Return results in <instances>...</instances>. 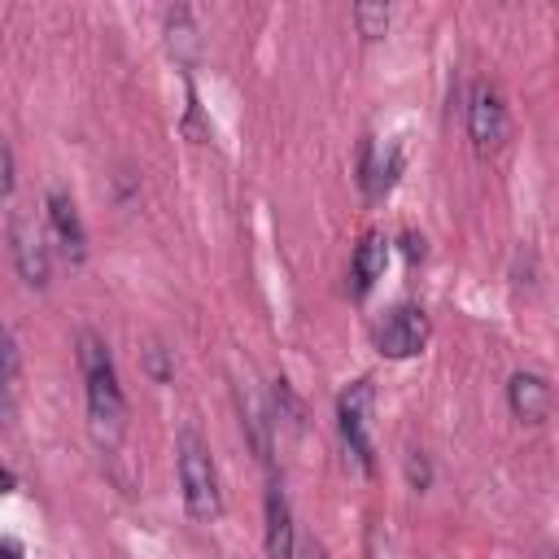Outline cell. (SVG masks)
Instances as JSON below:
<instances>
[{"label": "cell", "mask_w": 559, "mask_h": 559, "mask_svg": "<svg viewBox=\"0 0 559 559\" xmlns=\"http://www.w3.org/2000/svg\"><path fill=\"white\" fill-rule=\"evenodd\" d=\"M507 402H511L515 419L542 424V419L550 415V384H546V376H537V371H515L511 384H507Z\"/></svg>", "instance_id": "obj_9"}, {"label": "cell", "mask_w": 559, "mask_h": 559, "mask_svg": "<svg viewBox=\"0 0 559 559\" xmlns=\"http://www.w3.org/2000/svg\"><path fill=\"white\" fill-rule=\"evenodd\" d=\"M79 371H83V397H87V428L96 445L114 450L127 432V397L118 384V367L109 358V345L96 332H79Z\"/></svg>", "instance_id": "obj_1"}, {"label": "cell", "mask_w": 559, "mask_h": 559, "mask_svg": "<svg viewBox=\"0 0 559 559\" xmlns=\"http://www.w3.org/2000/svg\"><path fill=\"white\" fill-rule=\"evenodd\" d=\"M297 528H293V507L280 485L266 489V559H297Z\"/></svg>", "instance_id": "obj_8"}, {"label": "cell", "mask_w": 559, "mask_h": 559, "mask_svg": "<svg viewBox=\"0 0 559 559\" xmlns=\"http://www.w3.org/2000/svg\"><path fill=\"white\" fill-rule=\"evenodd\" d=\"M384 262H389V240H384L380 231H367V236L358 240V249H354V266H349V275H354V293H358V297H367V293L376 288V280L384 275Z\"/></svg>", "instance_id": "obj_10"}, {"label": "cell", "mask_w": 559, "mask_h": 559, "mask_svg": "<svg viewBox=\"0 0 559 559\" xmlns=\"http://www.w3.org/2000/svg\"><path fill=\"white\" fill-rule=\"evenodd\" d=\"M397 166H402V148H397V144H389V153H384L380 162L371 157V144H367V148H362V183H367V192H371V197L389 192L393 179H397Z\"/></svg>", "instance_id": "obj_11"}, {"label": "cell", "mask_w": 559, "mask_h": 559, "mask_svg": "<svg viewBox=\"0 0 559 559\" xmlns=\"http://www.w3.org/2000/svg\"><path fill=\"white\" fill-rule=\"evenodd\" d=\"M175 472H179V493L183 511L197 524H210L223 515V485H218V463L197 428H179L175 437Z\"/></svg>", "instance_id": "obj_2"}, {"label": "cell", "mask_w": 559, "mask_h": 559, "mask_svg": "<svg viewBox=\"0 0 559 559\" xmlns=\"http://www.w3.org/2000/svg\"><path fill=\"white\" fill-rule=\"evenodd\" d=\"M297 559H328V550L319 542H306V546H297Z\"/></svg>", "instance_id": "obj_15"}, {"label": "cell", "mask_w": 559, "mask_h": 559, "mask_svg": "<svg viewBox=\"0 0 559 559\" xmlns=\"http://www.w3.org/2000/svg\"><path fill=\"white\" fill-rule=\"evenodd\" d=\"M428 336H432V323H428L424 306L402 301V306H393V310L380 319V328H376V349H380L384 358H415V354L428 345Z\"/></svg>", "instance_id": "obj_5"}, {"label": "cell", "mask_w": 559, "mask_h": 559, "mask_svg": "<svg viewBox=\"0 0 559 559\" xmlns=\"http://www.w3.org/2000/svg\"><path fill=\"white\" fill-rule=\"evenodd\" d=\"M354 26L362 39H380L389 31V4H354Z\"/></svg>", "instance_id": "obj_12"}, {"label": "cell", "mask_w": 559, "mask_h": 559, "mask_svg": "<svg viewBox=\"0 0 559 559\" xmlns=\"http://www.w3.org/2000/svg\"><path fill=\"white\" fill-rule=\"evenodd\" d=\"M371 415H376V389L371 380H349L336 397V432L345 454L358 463V472H376V441H371Z\"/></svg>", "instance_id": "obj_3"}, {"label": "cell", "mask_w": 559, "mask_h": 559, "mask_svg": "<svg viewBox=\"0 0 559 559\" xmlns=\"http://www.w3.org/2000/svg\"><path fill=\"white\" fill-rule=\"evenodd\" d=\"M44 205H48V227H52L57 245L66 249V258L83 262V253H87V231H83V218H79V205L70 201V192L52 188Z\"/></svg>", "instance_id": "obj_7"}, {"label": "cell", "mask_w": 559, "mask_h": 559, "mask_svg": "<svg viewBox=\"0 0 559 559\" xmlns=\"http://www.w3.org/2000/svg\"><path fill=\"white\" fill-rule=\"evenodd\" d=\"M4 376H9V362H4V341H0V393H4Z\"/></svg>", "instance_id": "obj_16"}, {"label": "cell", "mask_w": 559, "mask_h": 559, "mask_svg": "<svg viewBox=\"0 0 559 559\" xmlns=\"http://www.w3.org/2000/svg\"><path fill=\"white\" fill-rule=\"evenodd\" d=\"M467 135H472V148L480 157L498 153L507 144V135H511L507 100H502V92L489 79H476L472 92H467Z\"/></svg>", "instance_id": "obj_4"}, {"label": "cell", "mask_w": 559, "mask_h": 559, "mask_svg": "<svg viewBox=\"0 0 559 559\" xmlns=\"http://www.w3.org/2000/svg\"><path fill=\"white\" fill-rule=\"evenodd\" d=\"M542 559H555V555H550V550H546V555H542Z\"/></svg>", "instance_id": "obj_17"}, {"label": "cell", "mask_w": 559, "mask_h": 559, "mask_svg": "<svg viewBox=\"0 0 559 559\" xmlns=\"http://www.w3.org/2000/svg\"><path fill=\"white\" fill-rule=\"evenodd\" d=\"M406 476H411V485H415V489H428V459H424L419 450H411V454H406Z\"/></svg>", "instance_id": "obj_13"}, {"label": "cell", "mask_w": 559, "mask_h": 559, "mask_svg": "<svg viewBox=\"0 0 559 559\" xmlns=\"http://www.w3.org/2000/svg\"><path fill=\"white\" fill-rule=\"evenodd\" d=\"M9 253H13L17 275L31 288H44L48 284V245H44V227L35 218H26V214H13L9 218Z\"/></svg>", "instance_id": "obj_6"}, {"label": "cell", "mask_w": 559, "mask_h": 559, "mask_svg": "<svg viewBox=\"0 0 559 559\" xmlns=\"http://www.w3.org/2000/svg\"><path fill=\"white\" fill-rule=\"evenodd\" d=\"M13 192V148L0 140V197Z\"/></svg>", "instance_id": "obj_14"}]
</instances>
